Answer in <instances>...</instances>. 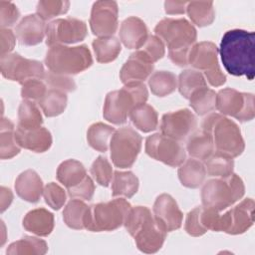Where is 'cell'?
Returning a JSON list of instances; mask_svg holds the SVG:
<instances>
[{"label": "cell", "mask_w": 255, "mask_h": 255, "mask_svg": "<svg viewBox=\"0 0 255 255\" xmlns=\"http://www.w3.org/2000/svg\"><path fill=\"white\" fill-rule=\"evenodd\" d=\"M254 32L233 29L224 33L218 50L225 70L232 76L254 78Z\"/></svg>", "instance_id": "6da1fadb"}, {"label": "cell", "mask_w": 255, "mask_h": 255, "mask_svg": "<svg viewBox=\"0 0 255 255\" xmlns=\"http://www.w3.org/2000/svg\"><path fill=\"white\" fill-rule=\"evenodd\" d=\"M155 35L168 48V58L179 66L188 65V54L197 39L196 29L184 18H164L155 28Z\"/></svg>", "instance_id": "7a4b0ae2"}, {"label": "cell", "mask_w": 255, "mask_h": 255, "mask_svg": "<svg viewBox=\"0 0 255 255\" xmlns=\"http://www.w3.org/2000/svg\"><path fill=\"white\" fill-rule=\"evenodd\" d=\"M127 231L133 237L138 250L155 253L162 247L167 232L157 223L146 206L131 207L124 223Z\"/></svg>", "instance_id": "3957f363"}, {"label": "cell", "mask_w": 255, "mask_h": 255, "mask_svg": "<svg viewBox=\"0 0 255 255\" xmlns=\"http://www.w3.org/2000/svg\"><path fill=\"white\" fill-rule=\"evenodd\" d=\"M201 128L211 136L215 151L232 158L244 151L245 143L241 130L238 125L227 117L211 113L203 119Z\"/></svg>", "instance_id": "277c9868"}, {"label": "cell", "mask_w": 255, "mask_h": 255, "mask_svg": "<svg viewBox=\"0 0 255 255\" xmlns=\"http://www.w3.org/2000/svg\"><path fill=\"white\" fill-rule=\"evenodd\" d=\"M148 92L143 83H130L122 89L107 94L103 116L114 125H123L127 122L129 113L137 106L145 104Z\"/></svg>", "instance_id": "5b68a950"}, {"label": "cell", "mask_w": 255, "mask_h": 255, "mask_svg": "<svg viewBox=\"0 0 255 255\" xmlns=\"http://www.w3.org/2000/svg\"><path fill=\"white\" fill-rule=\"evenodd\" d=\"M244 193L245 185L242 178L231 173L226 177L207 180L201 189V201L203 206L220 212L236 203Z\"/></svg>", "instance_id": "8992f818"}, {"label": "cell", "mask_w": 255, "mask_h": 255, "mask_svg": "<svg viewBox=\"0 0 255 255\" xmlns=\"http://www.w3.org/2000/svg\"><path fill=\"white\" fill-rule=\"evenodd\" d=\"M49 71L62 75H77L90 68L93 58L87 45L69 47L57 45L50 47L45 57Z\"/></svg>", "instance_id": "52a82bcc"}, {"label": "cell", "mask_w": 255, "mask_h": 255, "mask_svg": "<svg viewBox=\"0 0 255 255\" xmlns=\"http://www.w3.org/2000/svg\"><path fill=\"white\" fill-rule=\"evenodd\" d=\"M131 208L125 198H116L89 206L85 229L93 232L114 231L124 225Z\"/></svg>", "instance_id": "ba28073f"}, {"label": "cell", "mask_w": 255, "mask_h": 255, "mask_svg": "<svg viewBox=\"0 0 255 255\" xmlns=\"http://www.w3.org/2000/svg\"><path fill=\"white\" fill-rule=\"evenodd\" d=\"M142 137L130 127L117 129L110 141L113 163L120 168L131 167L141 149Z\"/></svg>", "instance_id": "9c48e42d"}, {"label": "cell", "mask_w": 255, "mask_h": 255, "mask_svg": "<svg viewBox=\"0 0 255 255\" xmlns=\"http://www.w3.org/2000/svg\"><path fill=\"white\" fill-rule=\"evenodd\" d=\"M216 110L241 123L254 119V95L242 93L231 88L220 90L216 96Z\"/></svg>", "instance_id": "30bf717a"}, {"label": "cell", "mask_w": 255, "mask_h": 255, "mask_svg": "<svg viewBox=\"0 0 255 255\" xmlns=\"http://www.w3.org/2000/svg\"><path fill=\"white\" fill-rule=\"evenodd\" d=\"M0 70L4 78L24 84L31 79H44L45 70L41 62L27 59L18 53H10L0 57Z\"/></svg>", "instance_id": "8fae6325"}, {"label": "cell", "mask_w": 255, "mask_h": 255, "mask_svg": "<svg viewBox=\"0 0 255 255\" xmlns=\"http://www.w3.org/2000/svg\"><path fill=\"white\" fill-rule=\"evenodd\" d=\"M144 149L148 156L171 167L181 165L186 159V151L180 141L162 133L147 136Z\"/></svg>", "instance_id": "7c38bea8"}, {"label": "cell", "mask_w": 255, "mask_h": 255, "mask_svg": "<svg viewBox=\"0 0 255 255\" xmlns=\"http://www.w3.org/2000/svg\"><path fill=\"white\" fill-rule=\"evenodd\" d=\"M88 35L87 24L77 18H60L46 27V45L49 47L79 43Z\"/></svg>", "instance_id": "4fadbf2b"}, {"label": "cell", "mask_w": 255, "mask_h": 255, "mask_svg": "<svg viewBox=\"0 0 255 255\" xmlns=\"http://www.w3.org/2000/svg\"><path fill=\"white\" fill-rule=\"evenodd\" d=\"M255 203L252 198H245L240 203L219 215L218 231L231 235L246 232L254 223Z\"/></svg>", "instance_id": "5bb4252c"}, {"label": "cell", "mask_w": 255, "mask_h": 255, "mask_svg": "<svg viewBox=\"0 0 255 255\" xmlns=\"http://www.w3.org/2000/svg\"><path fill=\"white\" fill-rule=\"evenodd\" d=\"M119 7L116 1L102 0L93 4L90 27L95 36L110 37L113 36L119 26Z\"/></svg>", "instance_id": "9a60e30c"}, {"label": "cell", "mask_w": 255, "mask_h": 255, "mask_svg": "<svg viewBox=\"0 0 255 255\" xmlns=\"http://www.w3.org/2000/svg\"><path fill=\"white\" fill-rule=\"evenodd\" d=\"M197 119L188 109L166 113L160 122V131L162 134L175 140L186 139L196 128Z\"/></svg>", "instance_id": "2e32d148"}, {"label": "cell", "mask_w": 255, "mask_h": 255, "mask_svg": "<svg viewBox=\"0 0 255 255\" xmlns=\"http://www.w3.org/2000/svg\"><path fill=\"white\" fill-rule=\"evenodd\" d=\"M152 211L155 220L166 232H171L181 227L183 213L170 194L162 193L158 195L153 203Z\"/></svg>", "instance_id": "e0dca14e"}, {"label": "cell", "mask_w": 255, "mask_h": 255, "mask_svg": "<svg viewBox=\"0 0 255 255\" xmlns=\"http://www.w3.org/2000/svg\"><path fill=\"white\" fill-rule=\"evenodd\" d=\"M219 212L205 206H198L189 211L186 215L184 229L187 234L198 237L205 234L208 230L218 229Z\"/></svg>", "instance_id": "ac0fdd59"}, {"label": "cell", "mask_w": 255, "mask_h": 255, "mask_svg": "<svg viewBox=\"0 0 255 255\" xmlns=\"http://www.w3.org/2000/svg\"><path fill=\"white\" fill-rule=\"evenodd\" d=\"M218 48L209 41L195 43L188 54V65L198 71L210 72L220 68L218 64Z\"/></svg>", "instance_id": "d6986e66"}, {"label": "cell", "mask_w": 255, "mask_h": 255, "mask_svg": "<svg viewBox=\"0 0 255 255\" xmlns=\"http://www.w3.org/2000/svg\"><path fill=\"white\" fill-rule=\"evenodd\" d=\"M153 64L145 59L142 54L136 50L130 54L120 71V79L123 84L142 83L153 71Z\"/></svg>", "instance_id": "ffe728a7"}, {"label": "cell", "mask_w": 255, "mask_h": 255, "mask_svg": "<svg viewBox=\"0 0 255 255\" xmlns=\"http://www.w3.org/2000/svg\"><path fill=\"white\" fill-rule=\"evenodd\" d=\"M45 21L37 14H30L21 19L15 28V34L19 43L25 46L40 44L46 37Z\"/></svg>", "instance_id": "44dd1931"}, {"label": "cell", "mask_w": 255, "mask_h": 255, "mask_svg": "<svg viewBox=\"0 0 255 255\" xmlns=\"http://www.w3.org/2000/svg\"><path fill=\"white\" fill-rule=\"evenodd\" d=\"M120 41L128 49H140L148 37L145 23L138 17L130 16L125 19L120 27Z\"/></svg>", "instance_id": "7402d4cb"}, {"label": "cell", "mask_w": 255, "mask_h": 255, "mask_svg": "<svg viewBox=\"0 0 255 255\" xmlns=\"http://www.w3.org/2000/svg\"><path fill=\"white\" fill-rule=\"evenodd\" d=\"M15 136L21 147L38 153L47 151L53 141L51 132L43 127L35 129H23L17 127Z\"/></svg>", "instance_id": "603a6c76"}, {"label": "cell", "mask_w": 255, "mask_h": 255, "mask_svg": "<svg viewBox=\"0 0 255 255\" xmlns=\"http://www.w3.org/2000/svg\"><path fill=\"white\" fill-rule=\"evenodd\" d=\"M14 186L17 195L31 203L38 202L44 191L43 181L40 175L33 169L21 172L17 176Z\"/></svg>", "instance_id": "cb8c5ba5"}, {"label": "cell", "mask_w": 255, "mask_h": 255, "mask_svg": "<svg viewBox=\"0 0 255 255\" xmlns=\"http://www.w3.org/2000/svg\"><path fill=\"white\" fill-rule=\"evenodd\" d=\"M25 230L41 237L52 233L55 226V219L52 212L45 208H35L29 211L23 218Z\"/></svg>", "instance_id": "d4e9b609"}, {"label": "cell", "mask_w": 255, "mask_h": 255, "mask_svg": "<svg viewBox=\"0 0 255 255\" xmlns=\"http://www.w3.org/2000/svg\"><path fill=\"white\" fill-rule=\"evenodd\" d=\"M177 174L183 186L187 188H197L203 184L207 173L205 165L201 160L190 157L179 165Z\"/></svg>", "instance_id": "484cf974"}, {"label": "cell", "mask_w": 255, "mask_h": 255, "mask_svg": "<svg viewBox=\"0 0 255 255\" xmlns=\"http://www.w3.org/2000/svg\"><path fill=\"white\" fill-rule=\"evenodd\" d=\"M85 166L76 159H67L60 163L56 177L67 189L79 184L87 176Z\"/></svg>", "instance_id": "4316f807"}, {"label": "cell", "mask_w": 255, "mask_h": 255, "mask_svg": "<svg viewBox=\"0 0 255 255\" xmlns=\"http://www.w3.org/2000/svg\"><path fill=\"white\" fill-rule=\"evenodd\" d=\"M21 150L15 136L14 124L7 118L2 117L0 124V157L10 159Z\"/></svg>", "instance_id": "83f0119b"}, {"label": "cell", "mask_w": 255, "mask_h": 255, "mask_svg": "<svg viewBox=\"0 0 255 255\" xmlns=\"http://www.w3.org/2000/svg\"><path fill=\"white\" fill-rule=\"evenodd\" d=\"M139 181L132 171H114L112 179V195L114 197H132L138 190Z\"/></svg>", "instance_id": "f1b7e54d"}, {"label": "cell", "mask_w": 255, "mask_h": 255, "mask_svg": "<svg viewBox=\"0 0 255 255\" xmlns=\"http://www.w3.org/2000/svg\"><path fill=\"white\" fill-rule=\"evenodd\" d=\"M132 125L142 132H150L158 126V115L153 107L142 104L135 107L128 115Z\"/></svg>", "instance_id": "f546056e"}, {"label": "cell", "mask_w": 255, "mask_h": 255, "mask_svg": "<svg viewBox=\"0 0 255 255\" xmlns=\"http://www.w3.org/2000/svg\"><path fill=\"white\" fill-rule=\"evenodd\" d=\"M186 150L190 157L204 161L212 152H214V144L211 136L202 129L192 132L187 140Z\"/></svg>", "instance_id": "4dcf8cb0"}, {"label": "cell", "mask_w": 255, "mask_h": 255, "mask_svg": "<svg viewBox=\"0 0 255 255\" xmlns=\"http://www.w3.org/2000/svg\"><path fill=\"white\" fill-rule=\"evenodd\" d=\"M96 60L99 63L107 64L115 61L122 51L121 41L114 37H100L92 43Z\"/></svg>", "instance_id": "1f68e13d"}, {"label": "cell", "mask_w": 255, "mask_h": 255, "mask_svg": "<svg viewBox=\"0 0 255 255\" xmlns=\"http://www.w3.org/2000/svg\"><path fill=\"white\" fill-rule=\"evenodd\" d=\"M115 128L104 123H95L90 126L87 131V140L91 147L100 152H106L110 147Z\"/></svg>", "instance_id": "d6a6232c"}, {"label": "cell", "mask_w": 255, "mask_h": 255, "mask_svg": "<svg viewBox=\"0 0 255 255\" xmlns=\"http://www.w3.org/2000/svg\"><path fill=\"white\" fill-rule=\"evenodd\" d=\"M89 211V206L82 200L73 198L64 208L63 219L66 225L72 229H85V223Z\"/></svg>", "instance_id": "836d02e7"}, {"label": "cell", "mask_w": 255, "mask_h": 255, "mask_svg": "<svg viewBox=\"0 0 255 255\" xmlns=\"http://www.w3.org/2000/svg\"><path fill=\"white\" fill-rule=\"evenodd\" d=\"M48 251L45 240L34 236H24L11 243L7 250V255H43Z\"/></svg>", "instance_id": "e575fe53"}, {"label": "cell", "mask_w": 255, "mask_h": 255, "mask_svg": "<svg viewBox=\"0 0 255 255\" xmlns=\"http://www.w3.org/2000/svg\"><path fill=\"white\" fill-rule=\"evenodd\" d=\"M186 12L191 22L198 27L209 26L215 19V10L211 1L187 2Z\"/></svg>", "instance_id": "d590c367"}, {"label": "cell", "mask_w": 255, "mask_h": 255, "mask_svg": "<svg viewBox=\"0 0 255 255\" xmlns=\"http://www.w3.org/2000/svg\"><path fill=\"white\" fill-rule=\"evenodd\" d=\"M216 96L215 91L209 89L207 86L195 90L189 97V105L193 111L199 116H206L216 110Z\"/></svg>", "instance_id": "8d00e7d4"}, {"label": "cell", "mask_w": 255, "mask_h": 255, "mask_svg": "<svg viewBox=\"0 0 255 255\" xmlns=\"http://www.w3.org/2000/svg\"><path fill=\"white\" fill-rule=\"evenodd\" d=\"M67 102L68 97L66 93L55 89H48L43 98L38 101V105L46 117L53 118L64 113Z\"/></svg>", "instance_id": "74e56055"}, {"label": "cell", "mask_w": 255, "mask_h": 255, "mask_svg": "<svg viewBox=\"0 0 255 255\" xmlns=\"http://www.w3.org/2000/svg\"><path fill=\"white\" fill-rule=\"evenodd\" d=\"M148 87L154 96L165 97L177 88V78L169 71H156L148 78Z\"/></svg>", "instance_id": "f35d334b"}, {"label": "cell", "mask_w": 255, "mask_h": 255, "mask_svg": "<svg viewBox=\"0 0 255 255\" xmlns=\"http://www.w3.org/2000/svg\"><path fill=\"white\" fill-rule=\"evenodd\" d=\"M43 124L42 114L37 104L33 101L23 100L18 108V128L23 129H35Z\"/></svg>", "instance_id": "ab89813d"}, {"label": "cell", "mask_w": 255, "mask_h": 255, "mask_svg": "<svg viewBox=\"0 0 255 255\" xmlns=\"http://www.w3.org/2000/svg\"><path fill=\"white\" fill-rule=\"evenodd\" d=\"M204 165L206 173L213 177H226L233 173L234 160L218 151L212 152L205 160Z\"/></svg>", "instance_id": "60d3db41"}, {"label": "cell", "mask_w": 255, "mask_h": 255, "mask_svg": "<svg viewBox=\"0 0 255 255\" xmlns=\"http://www.w3.org/2000/svg\"><path fill=\"white\" fill-rule=\"evenodd\" d=\"M206 86L207 84L203 74L196 70H184L179 74L177 79L178 91L181 96L187 100L195 90Z\"/></svg>", "instance_id": "b9f144b4"}, {"label": "cell", "mask_w": 255, "mask_h": 255, "mask_svg": "<svg viewBox=\"0 0 255 255\" xmlns=\"http://www.w3.org/2000/svg\"><path fill=\"white\" fill-rule=\"evenodd\" d=\"M70 2L62 0H41L37 3L36 14L44 21L66 14L69 10Z\"/></svg>", "instance_id": "7bdbcfd3"}, {"label": "cell", "mask_w": 255, "mask_h": 255, "mask_svg": "<svg viewBox=\"0 0 255 255\" xmlns=\"http://www.w3.org/2000/svg\"><path fill=\"white\" fill-rule=\"evenodd\" d=\"M91 174L100 185L108 187L113 179L114 171L112 164L106 156H98L91 166Z\"/></svg>", "instance_id": "ee69618b"}, {"label": "cell", "mask_w": 255, "mask_h": 255, "mask_svg": "<svg viewBox=\"0 0 255 255\" xmlns=\"http://www.w3.org/2000/svg\"><path fill=\"white\" fill-rule=\"evenodd\" d=\"M138 51L145 59L153 64L164 56L165 45L156 35H148L145 43Z\"/></svg>", "instance_id": "f6af8a7d"}, {"label": "cell", "mask_w": 255, "mask_h": 255, "mask_svg": "<svg viewBox=\"0 0 255 255\" xmlns=\"http://www.w3.org/2000/svg\"><path fill=\"white\" fill-rule=\"evenodd\" d=\"M43 80L49 89L59 90L66 94L74 92L77 88L74 79L68 75L56 74L51 71H47Z\"/></svg>", "instance_id": "bcb514c9"}, {"label": "cell", "mask_w": 255, "mask_h": 255, "mask_svg": "<svg viewBox=\"0 0 255 255\" xmlns=\"http://www.w3.org/2000/svg\"><path fill=\"white\" fill-rule=\"evenodd\" d=\"M43 196L45 202L54 210L63 207L67 199L66 191L56 182H49L45 185Z\"/></svg>", "instance_id": "7dc6e473"}, {"label": "cell", "mask_w": 255, "mask_h": 255, "mask_svg": "<svg viewBox=\"0 0 255 255\" xmlns=\"http://www.w3.org/2000/svg\"><path fill=\"white\" fill-rule=\"evenodd\" d=\"M48 91L47 85L42 79H31L22 84L21 96L24 100L39 101Z\"/></svg>", "instance_id": "c3c4849f"}, {"label": "cell", "mask_w": 255, "mask_h": 255, "mask_svg": "<svg viewBox=\"0 0 255 255\" xmlns=\"http://www.w3.org/2000/svg\"><path fill=\"white\" fill-rule=\"evenodd\" d=\"M95 183L91 176L87 175L83 181L79 184L67 189L68 195L71 198H77L82 200H91L95 193Z\"/></svg>", "instance_id": "681fc988"}, {"label": "cell", "mask_w": 255, "mask_h": 255, "mask_svg": "<svg viewBox=\"0 0 255 255\" xmlns=\"http://www.w3.org/2000/svg\"><path fill=\"white\" fill-rule=\"evenodd\" d=\"M20 17L17 6L9 1H0V25L1 28L13 26Z\"/></svg>", "instance_id": "f907efd6"}, {"label": "cell", "mask_w": 255, "mask_h": 255, "mask_svg": "<svg viewBox=\"0 0 255 255\" xmlns=\"http://www.w3.org/2000/svg\"><path fill=\"white\" fill-rule=\"evenodd\" d=\"M0 37H1V56L10 54L15 47V43H16L15 34L9 28H1Z\"/></svg>", "instance_id": "816d5d0a"}, {"label": "cell", "mask_w": 255, "mask_h": 255, "mask_svg": "<svg viewBox=\"0 0 255 255\" xmlns=\"http://www.w3.org/2000/svg\"><path fill=\"white\" fill-rule=\"evenodd\" d=\"M187 2L185 1H165L164 2V11L166 14H183L186 12Z\"/></svg>", "instance_id": "f5cc1de1"}, {"label": "cell", "mask_w": 255, "mask_h": 255, "mask_svg": "<svg viewBox=\"0 0 255 255\" xmlns=\"http://www.w3.org/2000/svg\"><path fill=\"white\" fill-rule=\"evenodd\" d=\"M0 199H1V212H4L10 206L13 200V193L11 189L5 186H1Z\"/></svg>", "instance_id": "db71d44e"}]
</instances>
